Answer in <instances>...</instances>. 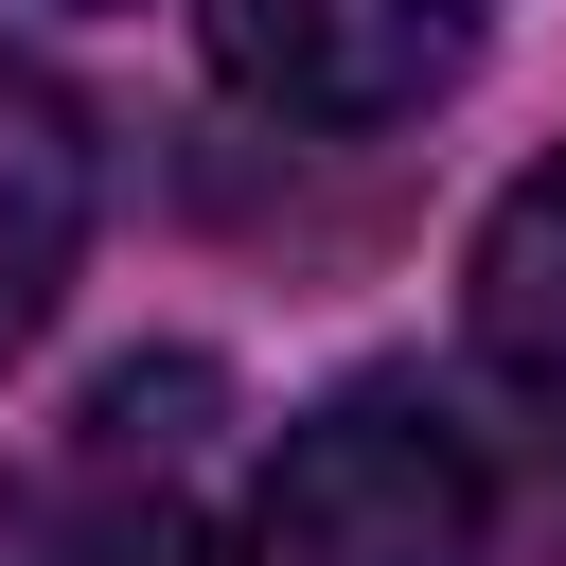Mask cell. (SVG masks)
Instances as JSON below:
<instances>
[{"label":"cell","instance_id":"6da1fadb","mask_svg":"<svg viewBox=\"0 0 566 566\" xmlns=\"http://www.w3.org/2000/svg\"><path fill=\"white\" fill-rule=\"evenodd\" d=\"M478 531H495L478 424L424 389H336L318 424H283L248 566H478Z\"/></svg>","mask_w":566,"mask_h":566},{"label":"cell","instance_id":"7a4b0ae2","mask_svg":"<svg viewBox=\"0 0 566 566\" xmlns=\"http://www.w3.org/2000/svg\"><path fill=\"white\" fill-rule=\"evenodd\" d=\"M495 0H212V71L230 106L301 124V142H371V124H424L460 71H478Z\"/></svg>","mask_w":566,"mask_h":566},{"label":"cell","instance_id":"3957f363","mask_svg":"<svg viewBox=\"0 0 566 566\" xmlns=\"http://www.w3.org/2000/svg\"><path fill=\"white\" fill-rule=\"evenodd\" d=\"M71 248H88V106L35 53H0V354L53 318Z\"/></svg>","mask_w":566,"mask_h":566},{"label":"cell","instance_id":"277c9868","mask_svg":"<svg viewBox=\"0 0 566 566\" xmlns=\"http://www.w3.org/2000/svg\"><path fill=\"white\" fill-rule=\"evenodd\" d=\"M478 336H495L513 371H548V389H566V159L478 230Z\"/></svg>","mask_w":566,"mask_h":566},{"label":"cell","instance_id":"5b68a950","mask_svg":"<svg viewBox=\"0 0 566 566\" xmlns=\"http://www.w3.org/2000/svg\"><path fill=\"white\" fill-rule=\"evenodd\" d=\"M53 566H248V548L195 531V513H124V531H88V548H53Z\"/></svg>","mask_w":566,"mask_h":566}]
</instances>
